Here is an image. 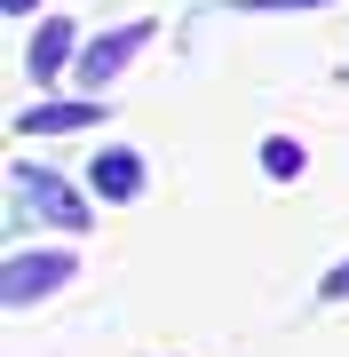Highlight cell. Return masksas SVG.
<instances>
[{
	"label": "cell",
	"instance_id": "obj_1",
	"mask_svg": "<svg viewBox=\"0 0 349 357\" xmlns=\"http://www.w3.org/2000/svg\"><path fill=\"white\" fill-rule=\"evenodd\" d=\"M64 278H72V255H8V262H0V302L24 310L32 294H48Z\"/></svg>",
	"mask_w": 349,
	"mask_h": 357
},
{
	"label": "cell",
	"instance_id": "obj_2",
	"mask_svg": "<svg viewBox=\"0 0 349 357\" xmlns=\"http://www.w3.org/2000/svg\"><path fill=\"white\" fill-rule=\"evenodd\" d=\"M143 40H151V24H119V32H104L88 56H79V79H88V88H104V79H111L119 64H127V56L143 48Z\"/></svg>",
	"mask_w": 349,
	"mask_h": 357
},
{
	"label": "cell",
	"instance_id": "obj_3",
	"mask_svg": "<svg viewBox=\"0 0 349 357\" xmlns=\"http://www.w3.org/2000/svg\"><path fill=\"white\" fill-rule=\"evenodd\" d=\"M72 48H79V32H72V16H48V24L32 32V56H24V64H32V79H56V72L72 64Z\"/></svg>",
	"mask_w": 349,
	"mask_h": 357
},
{
	"label": "cell",
	"instance_id": "obj_4",
	"mask_svg": "<svg viewBox=\"0 0 349 357\" xmlns=\"http://www.w3.org/2000/svg\"><path fill=\"white\" fill-rule=\"evenodd\" d=\"M104 119V103H32L24 119H16V135H56V128H95Z\"/></svg>",
	"mask_w": 349,
	"mask_h": 357
},
{
	"label": "cell",
	"instance_id": "obj_5",
	"mask_svg": "<svg viewBox=\"0 0 349 357\" xmlns=\"http://www.w3.org/2000/svg\"><path fill=\"white\" fill-rule=\"evenodd\" d=\"M88 175H95V199H135L143 191V159L135 151H104Z\"/></svg>",
	"mask_w": 349,
	"mask_h": 357
},
{
	"label": "cell",
	"instance_id": "obj_6",
	"mask_svg": "<svg viewBox=\"0 0 349 357\" xmlns=\"http://www.w3.org/2000/svg\"><path fill=\"white\" fill-rule=\"evenodd\" d=\"M24 191H32V206H40V215H56V222H88V206H79L72 191H48L32 167H24Z\"/></svg>",
	"mask_w": 349,
	"mask_h": 357
},
{
	"label": "cell",
	"instance_id": "obj_7",
	"mask_svg": "<svg viewBox=\"0 0 349 357\" xmlns=\"http://www.w3.org/2000/svg\"><path fill=\"white\" fill-rule=\"evenodd\" d=\"M262 159H270V175H294V167H302V151H294V143H270Z\"/></svg>",
	"mask_w": 349,
	"mask_h": 357
},
{
	"label": "cell",
	"instance_id": "obj_8",
	"mask_svg": "<svg viewBox=\"0 0 349 357\" xmlns=\"http://www.w3.org/2000/svg\"><path fill=\"white\" fill-rule=\"evenodd\" d=\"M325 302H349V262L334 270V278H325Z\"/></svg>",
	"mask_w": 349,
	"mask_h": 357
},
{
	"label": "cell",
	"instance_id": "obj_9",
	"mask_svg": "<svg viewBox=\"0 0 349 357\" xmlns=\"http://www.w3.org/2000/svg\"><path fill=\"white\" fill-rule=\"evenodd\" d=\"M238 8H318V0H238Z\"/></svg>",
	"mask_w": 349,
	"mask_h": 357
},
{
	"label": "cell",
	"instance_id": "obj_10",
	"mask_svg": "<svg viewBox=\"0 0 349 357\" xmlns=\"http://www.w3.org/2000/svg\"><path fill=\"white\" fill-rule=\"evenodd\" d=\"M0 8H8V16H32V8H40V0H0Z\"/></svg>",
	"mask_w": 349,
	"mask_h": 357
}]
</instances>
